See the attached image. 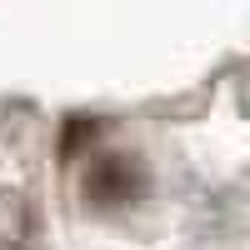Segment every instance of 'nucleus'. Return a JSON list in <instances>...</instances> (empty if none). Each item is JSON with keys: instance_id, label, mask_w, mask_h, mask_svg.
Segmentation results:
<instances>
[{"instance_id": "obj_1", "label": "nucleus", "mask_w": 250, "mask_h": 250, "mask_svg": "<svg viewBox=\"0 0 250 250\" xmlns=\"http://www.w3.org/2000/svg\"><path fill=\"white\" fill-rule=\"evenodd\" d=\"M140 185H145V175L135 170V160L105 155V160H95L90 175H85V200H95V205H125V200L140 195Z\"/></svg>"}, {"instance_id": "obj_2", "label": "nucleus", "mask_w": 250, "mask_h": 250, "mask_svg": "<svg viewBox=\"0 0 250 250\" xmlns=\"http://www.w3.org/2000/svg\"><path fill=\"white\" fill-rule=\"evenodd\" d=\"M95 130H100V125H95L90 115H70L65 135H60V155H65V160H75V155H80V145H85V140H95Z\"/></svg>"}]
</instances>
